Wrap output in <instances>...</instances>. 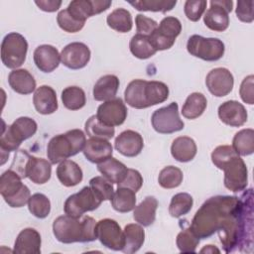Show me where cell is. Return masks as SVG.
Masks as SVG:
<instances>
[{"instance_id": "obj_23", "label": "cell", "mask_w": 254, "mask_h": 254, "mask_svg": "<svg viewBox=\"0 0 254 254\" xmlns=\"http://www.w3.org/2000/svg\"><path fill=\"white\" fill-rule=\"evenodd\" d=\"M33 103L37 112L43 115L52 114L59 107L56 91L49 85H41L35 90Z\"/></svg>"}, {"instance_id": "obj_49", "label": "cell", "mask_w": 254, "mask_h": 254, "mask_svg": "<svg viewBox=\"0 0 254 254\" xmlns=\"http://www.w3.org/2000/svg\"><path fill=\"white\" fill-rule=\"evenodd\" d=\"M117 185H118V187L128 188V189L134 190L135 192H137L143 185V178L137 170L128 168V172H127L125 179L120 184H117Z\"/></svg>"}, {"instance_id": "obj_41", "label": "cell", "mask_w": 254, "mask_h": 254, "mask_svg": "<svg viewBox=\"0 0 254 254\" xmlns=\"http://www.w3.org/2000/svg\"><path fill=\"white\" fill-rule=\"evenodd\" d=\"M183 172L175 166L165 167L159 174L158 183L164 189L178 188L183 182Z\"/></svg>"}, {"instance_id": "obj_52", "label": "cell", "mask_w": 254, "mask_h": 254, "mask_svg": "<svg viewBox=\"0 0 254 254\" xmlns=\"http://www.w3.org/2000/svg\"><path fill=\"white\" fill-rule=\"evenodd\" d=\"M254 76L252 74L246 76L240 85V89H239V93H240V97L241 99L247 103L252 105L254 103V93H253V87H254Z\"/></svg>"}, {"instance_id": "obj_7", "label": "cell", "mask_w": 254, "mask_h": 254, "mask_svg": "<svg viewBox=\"0 0 254 254\" xmlns=\"http://www.w3.org/2000/svg\"><path fill=\"white\" fill-rule=\"evenodd\" d=\"M28 43L24 36L12 32L7 34L1 43V61L8 68L20 67L26 61Z\"/></svg>"}, {"instance_id": "obj_22", "label": "cell", "mask_w": 254, "mask_h": 254, "mask_svg": "<svg viewBox=\"0 0 254 254\" xmlns=\"http://www.w3.org/2000/svg\"><path fill=\"white\" fill-rule=\"evenodd\" d=\"M82 152L84 157L89 162L100 164L112 157L113 148L108 140L101 138H90L86 141Z\"/></svg>"}, {"instance_id": "obj_46", "label": "cell", "mask_w": 254, "mask_h": 254, "mask_svg": "<svg viewBox=\"0 0 254 254\" xmlns=\"http://www.w3.org/2000/svg\"><path fill=\"white\" fill-rule=\"evenodd\" d=\"M57 22L60 28L67 33L79 32L85 24L84 22H79L75 20L66 9H64L59 12L57 16Z\"/></svg>"}, {"instance_id": "obj_17", "label": "cell", "mask_w": 254, "mask_h": 254, "mask_svg": "<svg viewBox=\"0 0 254 254\" xmlns=\"http://www.w3.org/2000/svg\"><path fill=\"white\" fill-rule=\"evenodd\" d=\"M90 60L89 48L80 42H73L66 45L61 53L62 64L70 69L84 67Z\"/></svg>"}, {"instance_id": "obj_10", "label": "cell", "mask_w": 254, "mask_h": 254, "mask_svg": "<svg viewBox=\"0 0 254 254\" xmlns=\"http://www.w3.org/2000/svg\"><path fill=\"white\" fill-rule=\"evenodd\" d=\"M151 123L154 130L160 134H172L183 130L185 127V123L179 115L177 102H172L155 110L151 117Z\"/></svg>"}, {"instance_id": "obj_3", "label": "cell", "mask_w": 254, "mask_h": 254, "mask_svg": "<svg viewBox=\"0 0 254 254\" xmlns=\"http://www.w3.org/2000/svg\"><path fill=\"white\" fill-rule=\"evenodd\" d=\"M96 221L90 216L82 220L67 214L61 215L54 220L53 232L56 239L64 244L74 242H90L96 238Z\"/></svg>"}, {"instance_id": "obj_18", "label": "cell", "mask_w": 254, "mask_h": 254, "mask_svg": "<svg viewBox=\"0 0 254 254\" xmlns=\"http://www.w3.org/2000/svg\"><path fill=\"white\" fill-rule=\"evenodd\" d=\"M217 113L220 121L231 127L242 126L248 117L245 107L236 100L223 102L219 105Z\"/></svg>"}, {"instance_id": "obj_30", "label": "cell", "mask_w": 254, "mask_h": 254, "mask_svg": "<svg viewBox=\"0 0 254 254\" xmlns=\"http://www.w3.org/2000/svg\"><path fill=\"white\" fill-rule=\"evenodd\" d=\"M97 170L112 184H120L128 172V168L122 162L112 157L98 164Z\"/></svg>"}, {"instance_id": "obj_50", "label": "cell", "mask_w": 254, "mask_h": 254, "mask_svg": "<svg viewBox=\"0 0 254 254\" xmlns=\"http://www.w3.org/2000/svg\"><path fill=\"white\" fill-rule=\"evenodd\" d=\"M30 157L31 155L26 150H19L14 156V160L10 169L15 171L22 179L26 178V168Z\"/></svg>"}, {"instance_id": "obj_16", "label": "cell", "mask_w": 254, "mask_h": 254, "mask_svg": "<svg viewBox=\"0 0 254 254\" xmlns=\"http://www.w3.org/2000/svg\"><path fill=\"white\" fill-rule=\"evenodd\" d=\"M111 4L109 0H73L66 10L75 20L85 23L87 18L106 11Z\"/></svg>"}, {"instance_id": "obj_29", "label": "cell", "mask_w": 254, "mask_h": 254, "mask_svg": "<svg viewBox=\"0 0 254 254\" xmlns=\"http://www.w3.org/2000/svg\"><path fill=\"white\" fill-rule=\"evenodd\" d=\"M158 207V200L155 196H146L134 208L133 218L142 226H150L156 219V210Z\"/></svg>"}, {"instance_id": "obj_31", "label": "cell", "mask_w": 254, "mask_h": 254, "mask_svg": "<svg viewBox=\"0 0 254 254\" xmlns=\"http://www.w3.org/2000/svg\"><path fill=\"white\" fill-rule=\"evenodd\" d=\"M125 245L122 249L124 253L132 254L137 252L145 241V231L139 224L130 223L124 227Z\"/></svg>"}, {"instance_id": "obj_45", "label": "cell", "mask_w": 254, "mask_h": 254, "mask_svg": "<svg viewBox=\"0 0 254 254\" xmlns=\"http://www.w3.org/2000/svg\"><path fill=\"white\" fill-rule=\"evenodd\" d=\"M89 186L100 196L102 200H111L114 194V188L111 182L105 179L103 176L94 177L89 181Z\"/></svg>"}, {"instance_id": "obj_53", "label": "cell", "mask_w": 254, "mask_h": 254, "mask_svg": "<svg viewBox=\"0 0 254 254\" xmlns=\"http://www.w3.org/2000/svg\"><path fill=\"white\" fill-rule=\"evenodd\" d=\"M35 4L45 12H55L61 7L62 1L61 0H40V1H35Z\"/></svg>"}, {"instance_id": "obj_39", "label": "cell", "mask_w": 254, "mask_h": 254, "mask_svg": "<svg viewBox=\"0 0 254 254\" xmlns=\"http://www.w3.org/2000/svg\"><path fill=\"white\" fill-rule=\"evenodd\" d=\"M193 204L192 196L188 192H179L175 194L169 205V213L173 217H181L190 211Z\"/></svg>"}, {"instance_id": "obj_54", "label": "cell", "mask_w": 254, "mask_h": 254, "mask_svg": "<svg viewBox=\"0 0 254 254\" xmlns=\"http://www.w3.org/2000/svg\"><path fill=\"white\" fill-rule=\"evenodd\" d=\"M199 252L200 253H220V250L213 245H205Z\"/></svg>"}, {"instance_id": "obj_33", "label": "cell", "mask_w": 254, "mask_h": 254, "mask_svg": "<svg viewBox=\"0 0 254 254\" xmlns=\"http://www.w3.org/2000/svg\"><path fill=\"white\" fill-rule=\"evenodd\" d=\"M136 192L128 188L118 187L111 198L112 207L121 213L129 212L136 206Z\"/></svg>"}, {"instance_id": "obj_19", "label": "cell", "mask_w": 254, "mask_h": 254, "mask_svg": "<svg viewBox=\"0 0 254 254\" xmlns=\"http://www.w3.org/2000/svg\"><path fill=\"white\" fill-rule=\"evenodd\" d=\"M114 146L123 156L136 157L143 150L144 140L140 133L133 130H125L116 137Z\"/></svg>"}, {"instance_id": "obj_13", "label": "cell", "mask_w": 254, "mask_h": 254, "mask_svg": "<svg viewBox=\"0 0 254 254\" xmlns=\"http://www.w3.org/2000/svg\"><path fill=\"white\" fill-rule=\"evenodd\" d=\"M233 1H210V8L203 16L204 25L215 32H223L229 26V12L232 11Z\"/></svg>"}, {"instance_id": "obj_27", "label": "cell", "mask_w": 254, "mask_h": 254, "mask_svg": "<svg viewBox=\"0 0 254 254\" xmlns=\"http://www.w3.org/2000/svg\"><path fill=\"white\" fill-rule=\"evenodd\" d=\"M197 152L194 140L188 136L177 137L171 146V154L175 160L181 163L191 161Z\"/></svg>"}, {"instance_id": "obj_6", "label": "cell", "mask_w": 254, "mask_h": 254, "mask_svg": "<svg viewBox=\"0 0 254 254\" xmlns=\"http://www.w3.org/2000/svg\"><path fill=\"white\" fill-rule=\"evenodd\" d=\"M13 170L5 171L0 178V193L11 207H22L30 198V190Z\"/></svg>"}, {"instance_id": "obj_1", "label": "cell", "mask_w": 254, "mask_h": 254, "mask_svg": "<svg viewBox=\"0 0 254 254\" xmlns=\"http://www.w3.org/2000/svg\"><path fill=\"white\" fill-rule=\"evenodd\" d=\"M252 190L241 197L216 195L205 200L195 212L190 228L198 238H207L216 231L224 251L252 243Z\"/></svg>"}, {"instance_id": "obj_32", "label": "cell", "mask_w": 254, "mask_h": 254, "mask_svg": "<svg viewBox=\"0 0 254 254\" xmlns=\"http://www.w3.org/2000/svg\"><path fill=\"white\" fill-rule=\"evenodd\" d=\"M206 106L207 100L205 96L200 92H192L187 97L182 107V114L185 118L192 120L202 115Z\"/></svg>"}, {"instance_id": "obj_26", "label": "cell", "mask_w": 254, "mask_h": 254, "mask_svg": "<svg viewBox=\"0 0 254 254\" xmlns=\"http://www.w3.org/2000/svg\"><path fill=\"white\" fill-rule=\"evenodd\" d=\"M10 87L19 94H30L36 89V80L34 76L24 68L14 69L8 75Z\"/></svg>"}, {"instance_id": "obj_28", "label": "cell", "mask_w": 254, "mask_h": 254, "mask_svg": "<svg viewBox=\"0 0 254 254\" xmlns=\"http://www.w3.org/2000/svg\"><path fill=\"white\" fill-rule=\"evenodd\" d=\"M119 79L114 74L101 76L93 86V98L96 101H107L115 98L118 91Z\"/></svg>"}, {"instance_id": "obj_11", "label": "cell", "mask_w": 254, "mask_h": 254, "mask_svg": "<svg viewBox=\"0 0 254 254\" xmlns=\"http://www.w3.org/2000/svg\"><path fill=\"white\" fill-rule=\"evenodd\" d=\"M219 170L224 172V186L227 190L238 192L246 189L248 184V170L238 154L226 161Z\"/></svg>"}, {"instance_id": "obj_48", "label": "cell", "mask_w": 254, "mask_h": 254, "mask_svg": "<svg viewBox=\"0 0 254 254\" xmlns=\"http://www.w3.org/2000/svg\"><path fill=\"white\" fill-rule=\"evenodd\" d=\"M135 24L137 34H141L144 36H150L158 27V23L142 14H138L135 17Z\"/></svg>"}, {"instance_id": "obj_35", "label": "cell", "mask_w": 254, "mask_h": 254, "mask_svg": "<svg viewBox=\"0 0 254 254\" xmlns=\"http://www.w3.org/2000/svg\"><path fill=\"white\" fill-rule=\"evenodd\" d=\"M232 148L239 156H249L254 152V130L246 128L238 131L232 140Z\"/></svg>"}, {"instance_id": "obj_21", "label": "cell", "mask_w": 254, "mask_h": 254, "mask_svg": "<svg viewBox=\"0 0 254 254\" xmlns=\"http://www.w3.org/2000/svg\"><path fill=\"white\" fill-rule=\"evenodd\" d=\"M41 243L40 233L36 229L28 227L18 234L13 252L17 254H40Z\"/></svg>"}, {"instance_id": "obj_37", "label": "cell", "mask_w": 254, "mask_h": 254, "mask_svg": "<svg viewBox=\"0 0 254 254\" xmlns=\"http://www.w3.org/2000/svg\"><path fill=\"white\" fill-rule=\"evenodd\" d=\"M62 101L66 109L79 110L86 103L85 93L78 86H67L62 91Z\"/></svg>"}, {"instance_id": "obj_14", "label": "cell", "mask_w": 254, "mask_h": 254, "mask_svg": "<svg viewBox=\"0 0 254 254\" xmlns=\"http://www.w3.org/2000/svg\"><path fill=\"white\" fill-rule=\"evenodd\" d=\"M128 110L121 98H113L104 101L97 108L96 117L107 126H120L127 118Z\"/></svg>"}, {"instance_id": "obj_2", "label": "cell", "mask_w": 254, "mask_h": 254, "mask_svg": "<svg viewBox=\"0 0 254 254\" xmlns=\"http://www.w3.org/2000/svg\"><path fill=\"white\" fill-rule=\"evenodd\" d=\"M169 97V87L157 80L134 79L129 82L124 98L126 103L136 109H144L166 101Z\"/></svg>"}, {"instance_id": "obj_15", "label": "cell", "mask_w": 254, "mask_h": 254, "mask_svg": "<svg viewBox=\"0 0 254 254\" xmlns=\"http://www.w3.org/2000/svg\"><path fill=\"white\" fill-rule=\"evenodd\" d=\"M205 84L212 95L216 97H223L231 92L234 84V78L229 69L225 67H216L207 73L205 77Z\"/></svg>"}, {"instance_id": "obj_47", "label": "cell", "mask_w": 254, "mask_h": 254, "mask_svg": "<svg viewBox=\"0 0 254 254\" xmlns=\"http://www.w3.org/2000/svg\"><path fill=\"white\" fill-rule=\"evenodd\" d=\"M206 4H207V2L204 0H198V1L188 0V1H186L185 6H184V11H185L187 18L192 22L198 21L205 11Z\"/></svg>"}, {"instance_id": "obj_9", "label": "cell", "mask_w": 254, "mask_h": 254, "mask_svg": "<svg viewBox=\"0 0 254 254\" xmlns=\"http://www.w3.org/2000/svg\"><path fill=\"white\" fill-rule=\"evenodd\" d=\"M103 200L89 187L82 188L78 192L69 195L64 204V210L65 214L79 218L85 212L96 209Z\"/></svg>"}, {"instance_id": "obj_12", "label": "cell", "mask_w": 254, "mask_h": 254, "mask_svg": "<svg viewBox=\"0 0 254 254\" xmlns=\"http://www.w3.org/2000/svg\"><path fill=\"white\" fill-rule=\"evenodd\" d=\"M96 238L108 249L122 251L125 245L124 232L117 221L111 218H104L96 222Z\"/></svg>"}, {"instance_id": "obj_4", "label": "cell", "mask_w": 254, "mask_h": 254, "mask_svg": "<svg viewBox=\"0 0 254 254\" xmlns=\"http://www.w3.org/2000/svg\"><path fill=\"white\" fill-rule=\"evenodd\" d=\"M85 143V135L80 129H71L64 134L56 135L48 143V159L51 164L61 163L82 151Z\"/></svg>"}, {"instance_id": "obj_44", "label": "cell", "mask_w": 254, "mask_h": 254, "mask_svg": "<svg viewBox=\"0 0 254 254\" xmlns=\"http://www.w3.org/2000/svg\"><path fill=\"white\" fill-rule=\"evenodd\" d=\"M157 31L167 39L171 41H176V38L180 35L182 31V24L180 20L173 16H167L157 27Z\"/></svg>"}, {"instance_id": "obj_34", "label": "cell", "mask_w": 254, "mask_h": 254, "mask_svg": "<svg viewBox=\"0 0 254 254\" xmlns=\"http://www.w3.org/2000/svg\"><path fill=\"white\" fill-rule=\"evenodd\" d=\"M106 22L111 29L119 33L130 32L133 27L132 15L128 10L124 8H117L113 10L107 16Z\"/></svg>"}, {"instance_id": "obj_20", "label": "cell", "mask_w": 254, "mask_h": 254, "mask_svg": "<svg viewBox=\"0 0 254 254\" xmlns=\"http://www.w3.org/2000/svg\"><path fill=\"white\" fill-rule=\"evenodd\" d=\"M36 66L43 72H52L60 64L61 55L57 48L52 45H41L33 54Z\"/></svg>"}, {"instance_id": "obj_38", "label": "cell", "mask_w": 254, "mask_h": 254, "mask_svg": "<svg viewBox=\"0 0 254 254\" xmlns=\"http://www.w3.org/2000/svg\"><path fill=\"white\" fill-rule=\"evenodd\" d=\"M85 133L90 138H101L105 140L111 139L115 134L114 127L107 126L100 122L96 115L90 116L84 124Z\"/></svg>"}, {"instance_id": "obj_8", "label": "cell", "mask_w": 254, "mask_h": 254, "mask_svg": "<svg viewBox=\"0 0 254 254\" xmlns=\"http://www.w3.org/2000/svg\"><path fill=\"white\" fill-rule=\"evenodd\" d=\"M187 50L195 58L206 62H215L223 57L225 47L222 41L217 38L192 35L188 40Z\"/></svg>"}, {"instance_id": "obj_51", "label": "cell", "mask_w": 254, "mask_h": 254, "mask_svg": "<svg viewBox=\"0 0 254 254\" xmlns=\"http://www.w3.org/2000/svg\"><path fill=\"white\" fill-rule=\"evenodd\" d=\"M253 6H254V2L252 0H249V1L239 0L237 2V7H236L237 18L241 22L251 23L254 19Z\"/></svg>"}, {"instance_id": "obj_24", "label": "cell", "mask_w": 254, "mask_h": 254, "mask_svg": "<svg viewBox=\"0 0 254 254\" xmlns=\"http://www.w3.org/2000/svg\"><path fill=\"white\" fill-rule=\"evenodd\" d=\"M51 165L52 164L50 161H47L43 158H37L31 155L26 168L25 176L36 185L46 184L51 179Z\"/></svg>"}, {"instance_id": "obj_5", "label": "cell", "mask_w": 254, "mask_h": 254, "mask_svg": "<svg viewBox=\"0 0 254 254\" xmlns=\"http://www.w3.org/2000/svg\"><path fill=\"white\" fill-rule=\"evenodd\" d=\"M38 125L36 121L30 117L22 116L16 119L6 129L3 128L0 138L1 155L16 151L23 141L31 138L37 132Z\"/></svg>"}, {"instance_id": "obj_36", "label": "cell", "mask_w": 254, "mask_h": 254, "mask_svg": "<svg viewBox=\"0 0 254 254\" xmlns=\"http://www.w3.org/2000/svg\"><path fill=\"white\" fill-rule=\"evenodd\" d=\"M129 49L131 54L135 58L140 60L149 59L157 53V51L150 43L148 36H144L141 34H136L131 38L129 43Z\"/></svg>"}, {"instance_id": "obj_43", "label": "cell", "mask_w": 254, "mask_h": 254, "mask_svg": "<svg viewBox=\"0 0 254 254\" xmlns=\"http://www.w3.org/2000/svg\"><path fill=\"white\" fill-rule=\"evenodd\" d=\"M179 250L183 253H194L199 243V238L189 227L183 229L177 236L176 240Z\"/></svg>"}, {"instance_id": "obj_42", "label": "cell", "mask_w": 254, "mask_h": 254, "mask_svg": "<svg viewBox=\"0 0 254 254\" xmlns=\"http://www.w3.org/2000/svg\"><path fill=\"white\" fill-rule=\"evenodd\" d=\"M29 211L37 218H46L51 211V201L44 193H34L28 201Z\"/></svg>"}, {"instance_id": "obj_40", "label": "cell", "mask_w": 254, "mask_h": 254, "mask_svg": "<svg viewBox=\"0 0 254 254\" xmlns=\"http://www.w3.org/2000/svg\"><path fill=\"white\" fill-rule=\"evenodd\" d=\"M138 11H151L166 13L171 11L177 4V1H163V0H135L127 1Z\"/></svg>"}, {"instance_id": "obj_25", "label": "cell", "mask_w": 254, "mask_h": 254, "mask_svg": "<svg viewBox=\"0 0 254 254\" xmlns=\"http://www.w3.org/2000/svg\"><path fill=\"white\" fill-rule=\"evenodd\" d=\"M60 183L67 188L78 185L83 178L81 168L71 160H64L60 163L56 171Z\"/></svg>"}]
</instances>
